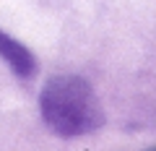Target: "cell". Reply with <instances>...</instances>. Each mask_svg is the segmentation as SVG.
<instances>
[{
    "instance_id": "cell-3",
    "label": "cell",
    "mask_w": 156,
    "mask_h": 151,
    "mask_svg": "<svg viewBox=\"0 0 156 151\" xmlns=\"http://www.w3.org/2000/svg\"><path fill=\"white\" fill-rule=\"evenodd\" d=\"M151 151H156V149H151Z\"/></svg>"
},
{
    "instance_id": "cell-2",
    "label": "cell",
    "mask_w": 156,
    "mask_h": 151,
    "mask_svg": "<svg viewBox=\"0 0 156 151\" xmlns=\"http://www.w3.org/2000/svg\"><path fill=\"white\" fill-rule=\"evenodd\" d=\"M0 57L5 60V65L16 73L18 78H31L39 68L37 57L31 55V50L26 45H21L16 37L5 34L3 29H0Z\"/></svg>"
},
{
    "instance_id": "cell-1",
    "label": "cell",
    "mask_w": 156,
    "mask_h": 151,
    "mask_svg": "<svg viewBox=\"0 0 156 151\" xmlns=\"http://www.w3.org/2000/svg\"><path fill=\"white\" fill-rule=\"evenodd\" d=\"M39 112L47 128L62 138L94 133L104 125V107L94 86L81 76H52L42 86Z\"/></svg>"
}]
</instances>
